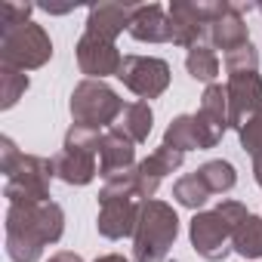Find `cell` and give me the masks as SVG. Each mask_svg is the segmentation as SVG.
I'll use <instances>...</instances> for the list:
<instances>
[{
  "label": "cell",
  "mask_w": 262,
  "mask_h": 262,
  "mask_svg": "<svg viewBox=\"0 0 262 262\" xmlns=\"http://www.w3.org/2000/svg\"><path fill=\"white\" fill-rule=\"evenodd\" d=\"M7 256L13 262H37L50 244L65 234V210L56 201L7 207Z\"/></svg>",
  "instance_id": "cell-1"
},
{
  "label": "cell",
  "mask_w": 262,
  "mask_h": 262,
  "mask_svg": "<svg viewBox=\"0 0 262 262\" xmlns=\"http://www.w3.org/2000/svg\"><path fill=\"white\" fill-rule=\"evenodd\" d=\"M0 173H4V198L10 204L50 201V182L56 179L53 158L25 155L10 136H4L0 139Z\"/></svg>",
  "instance_id": "cell-2"
},
{
  "label": "cell",
  "mask_w": 262,
  "mask_h": 262,
  "mask_svg": "<svg viewBox=\"0 0 262 262\" xmlns=\"http://www.w3.org/2000/svg\"><path fill=\"white\" fill-rule=\"evenodd\" d=\"M247 207L241 201H219L213 210H201L194 213V219L188 222V237L191 247L201 259L207 262H222L228 259L231 250V237L237 231V225L247 219Z\"/></svg>",
  "instance_id": "cell-3"
},
{
  "label": "cell",
  "mask_w": 262,
  "mask_h": 262,
  "mask_svg": "<svg viewBox=\"0 0 262 262\" xmlns=\"http://www.w3.org/2000/svg\"><path fill=\"white\" fill-rule=\"evenodd\" d=\"M179 237V216L167 201H142L133 231V262H167Z\"/></svg>",
  "instance_id": "cell-4"
},
{
  "label": "cell",
  "mask_w": 262,
  "mask_h": 262,
  "mask_svg": "<svg viewBox=\"0 0 262 262\" xmlns=\"http://www.w3.org/2000/svg\"><path fill=\"white\" fill-rule=\"evenodd\" d=\"M123 108L126 105L117 96V90H111L105 80H86V77L71 90V102H68L74 126H86V129H96V133L111 129L114 120H120Z\"/></svg>",
  "instance_id": "cell-5"
},
{
  "label": "cell",
  "mask_w": 262,
  "mask_h": 262,
  "mask_svg": "<svg viewBox=\"0 0 262 262\" xmlns=\"http://www.w3.org/2000/svg\"><path fill=\"white\" fill-rule=\"evenodd\" d=\"M99 139H102V133H96V129L71 123L62 148L53 155L56 179H62L65 185H90L96 179V173H99V167H96Z\"/></svg>",
  "instance_id": "cell-6"
},
{
  "label": "cell",
  "mask_w": 262,
  "mask_h": 262,
  "mask_svg": "<svg viewBox=\"0 0 262 262\" xmlns=\"http://www.w3.org/2000/svg\"><path fill=\"white\" fill-rule=\"evenodd\" d=\"M53 59V40L43 25L28 22L13 31H0V65L19 71H37Z\"/></svg>",
  "instance_id": "cell-7"
},
{
  "label": "cell",
  "mask_w": 262,
  "mask_h": 262,
  "mask_svg": "<svg viewBox=\"0 0 262 262\" xmlns=\"http://www.w3.org/2000/svg\"><path fill=\"white\" fill-rule=\"evenodd\" d=\"M225 0H176L170 4V19H173V43L182 50H191L198 43H210V25L222 13Z\"/></svg>",
  "instance_id": "cell-8"
},
{
  "label": "cell",
  "mask_w": 262,
  "mask_h": 262,
  "mask_svg": "<svg viewBox=\"0 0 262 262\" xmlns=\"http://www.w3.org/2000/svg\"><path fill=\"white\" fill-rule=\"evenodd\" d=\"M117 77H120V83L129 93H136L145 102V99H158V96L167 93V86H170V65L164 59H158V56L129 53V56H123Z\"/></svg>",
  "instance_id": "cell-9"
},
{
  "label": "cell",
  "mask_w": 262,
  "mask_h": 262,
  "mask_svg": "<svg viewBox=\"0 0 262 262\" xmlns=\"http://www.w3.org/2000/svg\"><path fill=\"white\" fill-rule=\"evenodd\" d=\"M225 96H228V126L241 129L247 120H253L262 111V77H259V71L228 74Z\"/></svg>",
  "instance_id": "cell-10"
},
{
  "label": "cell",
  "mask_w": 262,
  "mask_h": 262,
  "mask_svg": "<svg viewBox=\"0 0 262 262\" xmlns=\"http://www.w3.org/2000/svg\"><path fill=\"white\" fill-rule=\"evenodd\" d=\"M198 136H201V151L216 148L228 129V96L222 83H210L201 96V108L194 114Z\"/></svg>",
  "instance_id": "cell-11"
},
{
  "label": "cell",
  "mask_w": 262,
  "mask_h": 262,
  "mask_svg": "<svg viewBox=\"0 0 262 262\" xmlns=\"http://www.w3.org/2000/svg\"><path fill=\"white\" fill-rule=\"evenodd\" d=\"M74 56H77V68L80 74H86V80H105V77H117L120 71V50L111 43V40H102L96 34H80L77 47H74Z\"/></svg>",
  "instance_id": "cell-12"
},
{
  "label": "cell",
  "mask_w": 262,
  "mask_h": 262,
  "mask_svg": "<svg viewBox=\"0 0 262 262\" xmlns=\"http://www.w3.org/2000/svg\"><path fill=\"white\" fill-rule=\"evenodd\" d=\"M139 210H142L139 198H99V216H96L99 234L108 241L133 237L136 222H139Z\"/></svg>",
  "instance_id": "cell-13"
},
{
  "label": "cell",
  "mask_w": 262,
  "mask_h": 262,
  "mask_svg": "<svg viewBox=\"0 0 262 262\" xmlns=\"http://www.w3.org/2000/svg\"><path fill=\"white\" fill-rule=\"evenodd\" d=\"M250 10H256V4H228L225 0L222 13L210 25V47L222 50L228 56L237 47L250 43V28H247V19H244V13H250Z\"/></svg>",
  "instance_id": "cell-14"
},
{
  "label": "cell",
  "mask_w": 262,
  "mask_h": 262,
  "mask_svg": "<svg viewBox=\"0 0 262 262\" xmlns=\"http://www.w3.org/2000/svg\"><path fill=\"white\" fill-rule=\"evenodd\" d=\"M182 161H185V155H182V151H176V148H167V145L155 148L145 161H139V164H136L139 198H142V201H155V194H158L161 182H164L170 173H176V170L182 167Z\"/></svg>",
  "instance_id": "cell-15"
},
{
  "label": "cell",
  "mask_w": 262,
  "mask_h": 262,
  "mask_svg": "<svg viewBox=\"0 0 262 262\" xmlns=\"http://www.w3.org/2000/svg\"><path fill=\"white\" fill-rule=\"evenodd\" d=\"M136 167V142L129 139L120 126H111L99 139V176L111 179L117 173H126Z\"/></svg>",
  "instance_id": "cell-16"
},
{
  "label": "cell",
  "mask_w": 262,
  "mask_h": 262,
  "mask_svg": "<svg viewBox=\"0 0 262 262\" xmlns=\"http://www.w3.org/2000/svg\"><path fill=\"white\" fill-rule=\"evenodd\" d=\"M139 4H96L86 13V34H96L102 40H117V34L129 31V22L136 16Z\"/></svg>",
  "instance_id": "cell-17"
},
{
  "label": "cell",
  "mask_w": 262,
  "mask_h": 262,
  "mask_svg": "<svg viewBox=\"0 0 262 262\" xmlns=\"http://www.w3.org/2000/svg\"><path fill=\"white\" fill-rule=\"evenodd\" d=\"M129 37L139 43H173V19L161 4H139L129 22Z\"/></svg>",
  "instance_id": "cell-18"
},
{
  "label": "cell",
  "mask_w": 262,
  "mask_h": 262,
  "mask_svg": "<svg viewBox=\"0 0 262 262\" xmlns=\"http://www.w3.org/2000/svg\"><path fill=\"white\" fill-rule=\"evenodd\" d=\"M114 126H120L123 133L139 145V142H145V139L151 136L155 111H151V105H148V102H142V99L126 102V108H123V114H120V123H114Z\"/></svg>",
  "instance_id": "cell-19"
},
{
  "label": "cell",
  "mask_w": 262,
  "mask_h": 262,
  "mask_svg": "<svg viewBox=\"0 0 262 262\" xmlns=\"http://www.w3.org/2000/svg\"><path fill=\"white\" fill-rule=\"evenodd\" d=\"M231 250H234L237 256H244L247 262H250V259H262V216L250 213V216L237 225V231H234V237H231Z\"/></svg>",
  "instance_id": "cell-20"
},
{
  "label": "cell",
  "mask_w": 262,
  "mask_h": 262,
  "mask_svg": "<svg viewBox=\"0 0 262 262\" xmlns=\"http://www.w3.org/2000/svg\"><path fill=\"white\" fill-rule=\"evenodd\" d=\"M167 148H176V151H201V136H198V123H194V114H179L170 120L167 133H164V142Z\"/></svg>",
  "instance_id": "cell-21"
},
{
  "label": "cell",
  "mask_w": 262,
  "mask_h": 262,
  "mask_svg": "<svg viewBox=\"0 0 262 262\" xmlns=\"http://www.w3.org/2000/svg\"><path fill=\"white\" fill-rule=\"evenodd\" d=\"M185 71L201 80V83H216V74H219V56L210 43H198L185 53Z\"/></svg>",
  "instance_id": "cell-22"
},
{
  "label": "cell",
  "mask_w": 262,
  "mask_h": 262,
  "mask_svg": "<svg viewBox=\"0 0 262 262\" xmlns=\"http://www.w3.org/2000/svg\"><path fill=\"white\" fill-rule=\"evenodd\" d=\"M210 198H213V194H210V188L204 185V179L198 176V170H194V173H185V176H179V179L173 182V201H176L179 207H185V210L201 213V207H204Z\"/></svg>",
  "instance_id": "cell-23"
},
{
  "label": "cell",
  "mask_w": 262,
  "mask_h": 262,
  "mask_svg": "<svg viewBox=\"0 0 262 262\" xmlns=\"http://www.w3.org/2000/svg\"><path fill=\"white\" fill-rule=\"evenodd\" d=\"M198 176L204 179L210 194H228L237 185V170L228 161H207L204 167H198Z\"/></svg>",
  "instance_id": "cell-24"
},
{
  "label": "cell",
  "mask_w": 262,
  "mask_h": 262,
  "mask_svg": "<svg viewBox=\"0 0 262 262\" xmlns=\"http://www.w3.org/2000/svg\"><path fill=\"white\" fill-rule=\"evenodd\" d=\"M28 74L19 71V68H10V65H0V108L10 111L28 90Z\"/></svg>",
  "instance_id": "cell-25"
},
{
  "label": "cell",
  "mask_w": 262,
  "mask_h": 262,
  "mask_svg": "<svg viewBox=\"0 0 262 262\" xmlns=\"http://www.w3.org/2000/svg\"><path fill=\"white\" fill-rule=\"evenodd\" d=\"M237 136H241V148L250 155V161L262 158V111L237 129Z\"/></svg>",
  "instance_id": "cell-26"
},
{
  "label": "cell",
  "mask_w": 262,
  "mask_h": 262,
  "mask_svg": "<svg viewBox=\"0 0 262 262\" xmlns=\"http://www.w3.org/2000/svg\"><path fill=\"white\" fill-rule=\"evenodd\" d=\"M222 65H225V74L256 71V68H259V53H256V47H253V43H244V47H237L234 53H228Z\"/></svg>",
  "instance_id": "cell-27"
},
{
  "label": "cell",
  "mask_w": 262,
  "mask_h": 262,
  "mask_svg": "<svg viewBox=\"0 0 262 262\" xmlns=\"http://www.w3.org/2000/svg\"><path fill=\"white\" fill-rule=\"evenodd\" d=\"M31 13H34L31 4H16V0H7L4 10H0V31H13L19 25H28L31 22Z\"/></svg>",
  "instance_id": "cell-28"
},
{
  "label": "cell",
  "mask_w": 262,
  "mask_h": 262,
  "mask_svg": "<svg viewBox=\"0 0 262 262\" xmlns=\"http://www.w3.org/2000/svg\"><path fill=\"white\" fill-rule=\"evenodd\" d=\"M47 262H83V256L74 253V250H59V253H53Z\"/></svg>",
  "instance_id": "cell-29"
},
{
  "label": "cell",
  "mask_w": 262,
  "mask_h": 262,
  "mask_svg": "<svg viewBox=\"0 0 262 262\" xmlns=\"http://www.w3.org/2000/svg\"><path fill=\"white\" fill-rule=\"evenodd\" d=\"M96 262H133V259H126V256H120V253H105V256H99Z\"/></svg>",
  "instance_id": "cell-30"
},
{
  "label": "cell",
  "mask_w": 262,
  "mask_h": 262,
  "mask_svg": "<svg viewBox=\"0 0 262 262\" xmlns=\"http://www.w3.org/2000/svg\"><path fill=\"white\" fill-rule=\"evenodd\" d=\"M253 179H256V185L262 188V158H253Z\"/></svg>",
  "instance_id": "cell-31"
},
{
  "label": "cell",
  "mask_w": 262,
  "mask_h": 262,
  "mask_svg": "<svg viewBox=\"0 0 262 262\" xmlns=\"http://www.w3.org/2000/svg\"><path fill=\"white\" fill-rule=\"evenodd\" d=\"M256 10H259V13H262V4H256Z\"/></svg>",
  "instance_id": "cell-32"
}]
</instances>
